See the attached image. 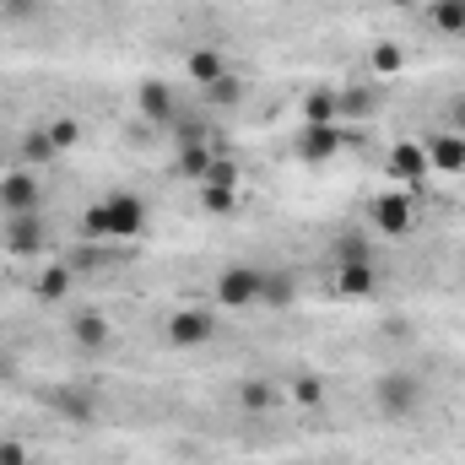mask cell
Instances as JSON below:
<instances>
[{
    "label": "cell",
    "mask_w": 465,
    "mask_h": 465,
    "mask_svg": "<svg viewBox=\"0 0 465 465\" xmlns=\"http://www.w3.org/2000/svg\"><path fill=\"white\" fill-rule=\"evenodd\" d=\"M422 406H428V384L417 368H384L373 379V411L384 422H417Z\"/></svg>",
    "instance_id": "6da1fadb"
},
{
    "label": "cell",
    "mask_w": 465,
    "mask_h": 465,
    "mask_svg": "<svg viewBox=\"0 0 465 465\" xmlns=\"http://www.w3.org/2000/svg\"><path fill=\"white\" fill-rule=\"evenodd\" d=\"M146 232V206L135 201V195H104L98 206H87V217H82V238H93V243H109V238H141Z\"/></svg>",
    "instance_id": "7a4b0ae2"
},
{
    "label": "cell",
    "mask_w": 465,
    "mask_h": 465,
    "mask_svg": "<svg viewBox=\"0 0 465 465\" xmlns=\"http://www.w3.org/2000/svg\"><path fill=\"white\" fill-rule=\"evenodd\" d=\"M411 190H390V195H379L373 201V212H368V232H384V238H406L411 232V201H406Z\"/></svg>",
    "instance_id": "3957f363"
},
{
    "label": "cell",
    "mask_w": 465,
    "mask_h": 465,
    "mask_svg": "<svg viewBox=\"0 0 465 465\" xmlns=\"http://www.w3.org/2000/svg\"><path fill=\"white\" fill-rule=\"evenodd\" d=\"M260 265H228L223 276H217V303L223 309H254L260 303Z\"/></svg>",
    "instance_id": "277c9868"
},
{
    "label": "cell",
    "mask_w": 465,
    "mask_h": 465,
    "mask_svg": "<svg viewBox=\"0 0 465 465\" xmlns=\"http://www.w3.org/2000/svg\"><path fill=\"white\" fill-rule=\"evenodd\" d=\"M38 206H44V190H38V179H33L27 168H16V173L0 179V212H5V217H27V212H38Z\"/></svg>",
    "instance_id": "5b68a950"
},
{
    "label": "cell",
    "mask_w": 465,
    "mask_h": 465,
    "mask_svg": "<svg viewBox=\"0 0 465 465\" xmlns=\"http://www.w3.org/2000/svg\"><path fill=\"white\" fill-rule=\"evenodd\" d=\"M212 336H217V314L212 309H179L168 320V341L173 347H206Z\"/></svg>",
    "instance_id": "8992f818"
},
{
    "label": "cell",
    "mask_w": 465,
    "mask_h": 465,
    "mask_svg": "<svg viewBox=\"0 0 465 465\" xmlns=\"http://www.w3.org/2000/svg\"><path fill=\"white\" fill-rule=\"evenodd\" d=\"M49 411H54L60 422L87 428V422H98V395H93V390H76V384H60V390H49Z\"/></svg>",
    "instance_id": "52a82bcc"
},
{
    "label": "cell",
    "mask_w": 465,
    "mask_h": 465,
    "mask_svg": "<svg viewBox=\"0 0 465 465\" xmlns=\"http://www.w3.org/2000/svg\"><path fill=\"white\" fill-rule=\"evenodd\" d=\"M5 249L11 254H44L49 249V228H44V217L38 212H27V217H5Z\"/></svg>",
    "instance_id": "ba28073f"
},
{
    "label": "cell",
    "mask_w": 465,
    "mask_h": 465,
    "mask_svg": "<svg viewBox=\"0 0 465 465\" xmlns=\"http://www.w3.org/2000/svg\"><path fill=\"white\" fill-rule=\"evenodd\" d=\"M232 406H238L243 417H271L276 406H287V395H282L271 379H243V384L232 390Z\"/></svg>",
    "instance_id": "9c48e42d"
},
{
    "label": "cell",
    "mask_w": 465,
    "mask_h": 465,
    "mask_svg": "<svg viewBox=\"0 0 465 465\" xmlns=\"http://www.w3.org/2000/svg\"><path fill=\"white\" fill-rule=\"evenodd\" d=\"M422 152H428V168L433 173H465V135H455V130L428 135Z\"/></svg>",
    "instance_id": "30bf717a"
},
{
    "label": "cell",
    "mask_w": 465,
    "mask_h": 465,
    "mask_svg": "<svg viewBox=\"0 0 465 465\" xmlns=\"http://www.w3.org/2000/svg\"><path fill=\"white\" fill-rule=\"evenodd\" d=\"M341 124H309L303 135H298V157L303 163H325V157H336L341 152Z\"/></svg>",
    "instance_id": "8fae6325"
},
{
    "label": "cell",
    "mask_w": 465,
    "mask_h": 465,
    "mask_svg": "<svg viewBox=\"0 0 465 465\" xmlns=\"http://www.w3.org/2000/svg\"><path fill=\"white\" fill-rule=\"evenodd\" d=\"M71 341L82 351H104L109 341H114V331H109V320L98 314V309H82L76 320H71Z\"/></svg>",
    "instance_id": "7c38bea8"
},
{
    "label": "cell",
    "mask_w": 465,
    "mask_h": 465,
    "mask_svg": "<svg viewBox=\"0 0 465 465\" xmlns=\"http://www.w3.org/2000/svg\"><path fill=\"white\" fill-rule=\"evenodd\" d=\"M141 114L152 119V124H173V119H179L173 87H168V82H141Z\"/></svg>",
    "instance_id": "4fadbf2b"
},
{
    "label": "cell",
    "mask_w": 465,
    "mask_h": 465,
    "mask_svg": "<svg viewBox=\"0 0 465 465\" xmlns=\"http://www.w3.org/2000/svg\"><path fill=\"white\" fill-rule=\"evenodd\" d=\"M212 163H217L212 141H179V152H173V168H179L184 179H195V184L212 173Z\"/></svg>",
    "instance_id": "5bb4252c"
},
{
    "label": "cell",
    "mask_w": 465,
    "mask_h": 465,
    "mask_svg": "<svg viewBox=\"0 0 465 465\" xmlns=\"http://www.w3.org/2000/svg\"><path fill=\"white\" fill-rule=\"evenodd\" d=\"M390 173H395V179H406V184L417 190V184H422L433 168H428V152L411 141V146H395V152H390Z\"/></svg>",
    "instance_id": "9a60e30c"
},
{
    "label": "cell",
    "mask_w": 465,
    "mask_h": 465,
    "mask_svg": "<svg viewBox=\"0 0 465 465\" xmlns=\"http://www.w3.org/2000/svg\"><path fill=\"white\" fill-rule=\"evenodd\" d=\"M260 303L292 309V303H298V276H292V271H265V276H260Z\"/></svg>",
    "instance_id": "2e32d148"
},
{
    "label": "cell",
    "mask_w": 465,
    "mask_h": 465,
    "mask_svg": "<svg viewBox=\"0 0 465 465\" xmlns=\"http://www.w3.org/2000/svg\"><path fill=\"white\" fill-rule=\"evenodd\" d=\"M184 65H190V76H195L201 87H212L217 76H228V54H223V49H190Z\"/></svg>",
    "instance_id": "e0dca14e"
},
{
    "label": "cell",
    "mask_w": 465,
    "mask_h": 465,
    "mask_svg": "<svg viewBox=\"0 0 465 465\" xmlns=\"http://www.w3.org/2000/svg\"><path fill=\"white\" fill-rule=\"evenodd\" d=\"M49 157H60L54 141H49V130H27V135L16 141V163H22V168H38V163H49Z\"/></svg>",
    "instance_id": "ac0fdd59"
},
{
    "label": "cell",
    "mask_w": 465,
    "mask_h": 465,
    "mask_svg": "<svg viewBox=\"0 0 465 465\" xmlns=\"http://www.w3.org/2000/svg\"><path fill=\"white\" fill-rule=\"evenodd\" d=\"M336 292L341 298H368L373 292V260L368 265H336Z\"/></svg>",
    "instance_id": "d6986e66"
},
{
    "label": "cell",
    "mask_w": 465,
    "mask_h": 465,
    "mask_svg": "<svg viewBox=\"0 0 465 465\" xmlns=\"http://www.w3.org/2000/svg\"><path fill=\"white\" fill-rule=\"evenodd\" d=\"M373 260V232H341L336 238V265H368Z\"/></svg>",
    "instance_id": "ffe728a7"
},
{
    "label": "cell",
    "mask_w": 465,
    "mask_h": 465,
    "mask_svg": "<svg viewBox=\"0 0 465 465\" xmlns=\"http://www.w3.org/2000/svg\"><path fill=\"white\" fill-rule=\"evenodd\" d=\"M303 119L309 124H341V93H309Z\"/></svg>",
    "instance_id": "44dd1931"
},
{
    "label": "cell",
    "mask_w": 465,
    "mask_h": 465,
    "mask_svg": "<svg viewBox=\"0 0 465 465\" xmlns=\"http://www.w3.org/2000/svg\"><path fill=\"white\" fill-rule=\"evenodd\" d=\"M201 93H206V104H212V109H238V98H243V82H238V76H217V82H212V87H201Z\"/></svg>",
    "instance_id": "7402d4cb"
},
{
    "label": "cell",
    "mask_w": 465,
    "mask_h": 465,
    "mask_svg": "<svg viewBox=\"0 0 465 465\" xmlns=\"http://www.w3.org/2000/svg\"><path fill=\"white\" fill-rule=\"evenodd\" d=\"M428 22H433L439 33H465V0H439V5L428 11Z\"/></svg>",
    "instance_id": "603a6c76"
},
{
    "label": "cell",
    "mask_w": 465,
    "mask_h": 465,
    "mask_svg": "<svg viewBox=\"0 0 465 465\" xmlns=\"http://www.w3.org/2000/svg\"><path fill=\"white\" fill-rule=\"evenodd\" d=\"M65 292H71V265H49V271L38 276V298L54 303V298H65Z\"/></svg>",
    "instance_id": "cb8c5ba5"
},
{
    "label": "cell",
    "mask_w": 465,
    "mask_h": 465,
    "mask_svg": "<svg viewBox=\"0 0 465 465\" xmlns=\"http://www.w3.org/2000/svg\"><path fill=\"white\" fill-rule=\"evenodd\" d=\"M201 184H206V190H238V163L217 157V163H212V173H206Z\"/></svg>",
    "instance_id": "d4e9b609"
},
{
    "label": "cell",
    "mask_w": 465,
    "mask_h": 465,
    "mask_svg": "<svg viewBox=\"0 0 465 465\" xmlns=\"http://www.w3.org/2000/svg\"><path fill=\"white\" fill-rule=\"evenodd\" d=\"M401 65H406V49H401V44H373V71L395 76Z\"/></svg>",
    "instance_id": "484cf974"
},
{
    "label": "cell",
    "mask_w": 465,
    "mask_h": 465,
    "mask_svg": "<svg viewBox=\"0 0 465 465\" xmlns=\"http://www.w3.org/2000/svg\"><path fill=\"white\" fill-rule=\"evenodd\" d=\"M44 130H49L54 152H71V146L82 141V124H76V119H54V124H44Z\"/></svg>",
    "instance_id": "4316f807"
},
{
    "label": "cell",
    "mask_w": 465,
    "mask_h": 465,
    "mask_svg": "<svg viewBox=\"0 0 465 465\" xmlns=\"http://www.w3.org/2000/svg\"><path fill=\"white\" fill-rule=\"evenodd\" d=\"M0 16H11V22H38V16H44V0H0Z\"/></svg>",
    "instance_id": "83f0119b"
},
{
    "label": "cell",
    "mask_w": 465,
    "mask_h": 465,
    "mask_svg": "<svg viewBox=\"0 0 465 465\" xmlns=\"http://www.w3.org/2000/svg\"><path fill=\"white\" fill-rule=\"evenodd\" d=\"M292 401H298V406H320V401H325V384H320L314 373H303V379L292 384Z\"/></svg>",
    "instance_id": "f1b7e54d"
},
{
    "label": "cell",
    "mask_w": 465,
    "mask_h": 465,
    "mask_svg": "<svg viewBox=\"0 0 465 465\" xmlns=\"http://www.w3.org/2000/svg\"><path fill=\"white\" fill-rule=\"evenodd\" d=\"M201 206L223 217V212H232V206H238V190H206V184H201Z\"/></svg>",
    "instance_id": "f546056e"
},
{
    "label": "cell",
    "mask_w": 465,
    "mask_h": 465,
    "mask_svg": "<svg viewBox=\"0 0 465 465\" xmlns=\"http://www.w3.org/2000/svg\"><path fill=\"white\" fill-rule=\"evenodd\" d=\"M368 119L373 114V93H341V119Z\"/></svg>",
    "instance_id": "4dcf8cb0"
},
{
    "label": "cell",
    "mask_w": 465,
    "mask_h": 465,
    "mask_svg": "<svg viewBox=\"0 0 465 465\" xmlns=\"http://www.w3.org/2000/svg\"><path fill=\"white\" fill-rule=\"evenodd\" d=\"M0 465H33V450L16 439H0Z\"/></svg>",
    "instance_id": "1f68e13d"
},
{
    "label": "cell",
    "mask_w": 465,
    "mask_h": 465,
    "mask_svg": "<svg viewBox=\"0 0 465 465\" xmlns=\"http://www.w3.org/2000/svg\"><path fill=\"white\" fill-rule=\"evenodd\" d=\"M444 130L465 135V93H460V98H450V109H444Z\"/></svg>",
    "instance_id": "d6a6232c"
},
{
    "label": "cell",
    "mask_w": 465,
    "mask_h": 465,
    "mask_svg": "<svg viewBox=\"0 0 465 465\" xmlns=\"http://www.w3.org/2000/svg\"><path fill=\"white\" fill-rule=\"evenodd\" d=\"M390 5H417V0H390Z\"/></svg>",
    "instance_id": "836d02e7"
}]
</instances>
